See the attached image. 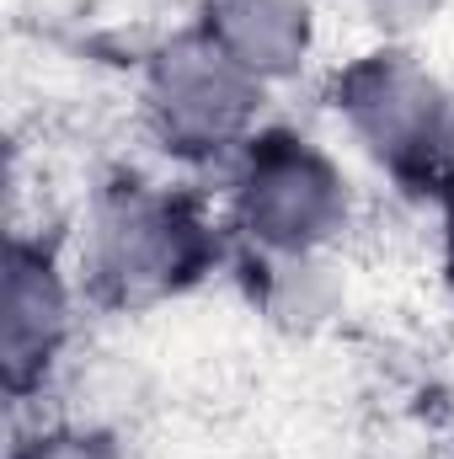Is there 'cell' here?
<instances>
[{
    "mask_svg": "<svg viewBox=\"0 0 454 459\" xmlns=\"http://www.w3.org/2000/svg\"><path fill=\"white\" fill-rule=\"evenodd\" d=\"M225 256L204 204L182 187L118 177L97 193L81 246V273L97 305L150 310L198 289Z\"/></svg>",
    "mask_w": 454,
    "mask_h": 459,
    "instance_id": "obj_1",
    "label": "cell"
},
{
    "mask_svg": "<svg viewBox=\"0 0 454 459\" xmlns=\"http://www.w3.org/2000/svg\"><path fill=\"white\" fill-rule=\"evenodd\" d=\"M332 108L363 155L412 193H450L454 97L406 48H374L332 81Z\"/></svg>",
    "mask_w": 454,
    "mask_h": 459,
    "instance_id": "obj_2",
    "label": "cell"
},
{
    "mask_svg": "<svg viewBox=\"0 0 454 459\" xmlns=\"http://www.w3.org/2000/svg\"><path fill=\"white\" fill-rule=\"evenodd\" d=\"M230 209L257 251L316 256L347 230L353 193L342 166L321 144H310L294 128H257L235 155Z\"/></svg>",
    "mask_w": 454,
    "mask_h": 459,
    "instance_id": "obj_3",
    "label": "cell"
},
{
    "mask_svg": "<svg viewBox=\"0 0 454 459\" xmlns=\"http://www.w3.org/2000/svg\"><path fill=\"white\" fill-rule=\"evenodd\" d=\"M267 81H257L246 65H235L225 48L188 27L171 43L150 54L144 70V117L166 155L177 160H230L257 134Z\"/></svg>",
    "mask_w": 454,
    "mask_h": 459,
    "instance_id": "obj_4",
    "label": "cell"
},
{
    "mask_svg": "<svg viewBox=\"0 0 454 459\" xmlns=\"http://www.w3.org/2000/svg\"><path fill=\"white\" fill-rule=\"evenodd\" d=\"M70 342V283L48 246L11 235L5 246V299H0V368L11 401H27L54 374Z\"/></svg>",
    "mask_w": 454,
    "mask_h": 459,
    "instance_id": "obj_5",
    "label": "cell"
},
{
    "mask_svg": "<svg viewBox=\"0 0 454 459\" xmlns=\"http://www.w3.org/2000/svg\"><path fill=\"white\" fill-rule=\"evenodd\" d=\"M198 27L257 81H289L316 38L310 0H204Z\"/></svg>",
    "mask_w": 454,
    "mask_h": 459,
    "instance_id": "obj_6",
    "label": "cell"
},
{
    "mask_svg": "<svg viewBox=\"0 0 454 459\" xmlns=\"http://www.w3.org/2000/svg\"><path fill=\"white\" fill-rule=\"evenodd\" d=\"M321 273L327 267L316 256H273V251H257L251 256V294L278 321L300 326V321L327 316V305H332V283Z\"/></svg>",
    "mask_w": 454,
    "mask_h": 459,
    "instance_id": "obj_7",
    "label": "cell"
},
{
    "mask_svg": "<svg viewBox=\"0 0 454 459\" xmlns=\"http://www.w3.org/2000/svg\"><path fill=\"white\" fill-rule=\"evenodd\" d=\"M11 459H118L113 438H102V433H70V428H59V433H38L32 444H22Z\"/></svg>",
    "mask_w": 454,
    "mask_h": 459,
    "instance_id": "obj_8",
    "label": "cell"
},
{
    "mask_svg": "<svg viewBox=\"0 0 454 459\" xmlns=\"http://www.w3.org/2000/svg\"><path fill=\"white\" fill-rule=\"evenodd\" d=\"M369 22H380L385 32H412L423 22H433L450 0H358Z\"/></svg>",
    "mask_w": 454,
    "mask_h": 459,
    "instance_id": "obj_9",
    "label": "cell"
},
{
    "mask_svg": "<svg viewBox=\"0 0 454 459\" xmlns=\"http://www.w3.org/2000/svg\"><path fill=\"white\" fill-rule=\"evenodd\" d=\"M444 278L454 289V193H444Z\"/></svg>",
    "mask_w": 454,
    "mask_h": 459,
    "instance_id": "obj_10",
    "label": "cell"
},
{
    "mask_svg": "<svg viewBox=\"0 0 454 459\" xmlns=\"http://www.w3.org/2000/svg\"><path fill=\"white\" fill-rule=\"evenodd\" d=\"M450 193H454V155H450Z\"/></svg>",
    "mask_w": 454,
    "mask_h": 459,
    "instance_id": "obj_11",
    "label": "cell"
}]
</instances>
